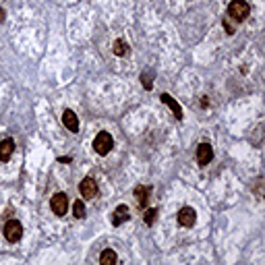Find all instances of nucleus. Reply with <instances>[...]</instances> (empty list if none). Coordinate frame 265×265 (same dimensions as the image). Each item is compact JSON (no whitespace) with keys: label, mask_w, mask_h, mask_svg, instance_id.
<instances>
[{"label":"nucleus","mask_w":265,"mask_h":265,"mask_svg":"<svg viewBox=\"0 0 265 265\" xmlns=\"http://www.w3.org/2000/svg\"><path fill=\"white\" fill-rule=\"evenodd\" d=\"M58 162H62V164H71V158H58Z\"/></svg>","instance_id":"obj_19"},{"label":"nucleus","mask_w":265,"mask_h":265,"mask_svg":"<svg viewBox=\"0 0 265 265\" xmlns=\"http://www.w3.org/2000/svg\"><path fill=\"white\" fill-rule=\"evenodd\" d=\"M127 50H129V46L124 44L122 40H118V42H114V46H112V52L116 54V56H124L127 54Z\"/></svg>","instance_id":"obj_14"},{"label":"nucleus","mask_w":265,"mask_h":265,"mask_svg":"<svg viewBox=\"0 0 265 265\" xmlns=\"http://www.w3.org/2000/svg\"><path fill=\"white\" fill-rule=\"evenodd\" d=\"M112 145H114V139H112L110 132H106V131H102L96 139H93V149H96V153H99V155H106L112 149Z\"/></svg>","instance_id":"obj_2"},{"label":"nucleus","mask_w":265,"mask_h":265,"mask_svg":"<svg viewBox=\"0 0 265 265\" xmlns=\"http://www.w3.org/2000/svg\"><path fill=\"white\" fill-rule=\"evenodd\" d=\"M4 15H6L4 9H0V21H4Z\"/></svg>","instance_id":"obj_20"},{"label":"nucleus","mask_w":265,"mask_h":265,"mask_svg":"<svg viewBox=\"0 0 265 265\" xmlns=\"http://www.w3.org/2000/svg\"><path fill=\"white\" fill-rule=\"evenodd\" d=\"M141 81H143V87L145 89H151L153 87V83H151V79H147V75H141Z\"/></svg>","instance_id":"obj_17"},{"label":"nucleus","mask_w":265,"mask_h":265,"mask_svg":"<svg viewBox=\"0 0 265 265\" xmlns=\"http://www.w3.org/2000/svg\"><path fill=\"white\" fill-rule=\"evenodd\" d=\"M248 13H251V9H248L245 0H232L228 4V17H232L234 21H245L248 17Z\"/></svg>","instance_id":"obj_1"},{"label":"nucleus","mask_w":265,"mask_h":265,"mask_svg":"<svg viewBox=\"0 0 265 265\" xmlns=\"http://www.w3.org/2000/svg\"><path fill=\"white\" fill-rule=\"evenodd\" d=\"M62 124H65L71 132L79 131V120H77V116H75L73 110H65V114H62Z\"/></svg>","instance_id":"obj_8"},{"label":"nucleus","mask_w":265,"mask_h":265,"mask_svg":"<svg viewBox=\"0 0 265 265\" xmlns=\"http://www.w3.org/2000/svg\"><path fill=\"white\" fill-rule=\"evenodd\" d=\"M197 222V214H195L193 207H182L181 212H178V224L184 226V228H191Z\"/></svg>","instance_id":"obj_6"},{"label":"nucleus","mask_w":265,"mask_h":265,"mask_svg":"<svg viewBox=\"0 0 265 265\" xmlns=\"http://www.w3.org/2000/svg\"><path fill=\"white\" fill-rule=\"evenodd\" d=\"M149 195H151V186H137L135 189V197H137L141 209H145L147 203H149Z\"/></svg>","instance_id":"obj_9"},{"label":"nucleus","mask_w":265,"mask_h":265,"mask_svg":"<svg viewBox=\"0 0 265 265\" xmlns=\"http://www.w3.org/2000/svg\"><path fill=\"white\" fill-rule=\"evenodd\" d=\"M73 212H75V217H85V205H83V201H77V203L73 205Z\"/></svg>","instance_id":"obj_16"},{"label":"nucleus","mask_w":265,"mask_h":265,"mask_svg":"<svg viewBox=\"0 0 265 265\" xmlns=\"http://www.w3.org/2000/svg\"><path fill=\"white\" fill-rule=\"evenodd\" d=\"M214 160V149H212V145L209 143H201L197 147V164L199 166H207L209 162Z\"/></svg>","instance_id":"obj_7"},{"label":"nucleus","mask_w":265,"mask_h":265,"mask_svg":"<svg viewBox=\"0 0 265 265\" xmlns=\"http://www.w3.org/2000/svg\"><path fill=\"white\" fill-rule=\"evenodd\" d=\"M79 193L83 199H93L98 195V182L93 181V178H83V181L79 182Z\"/></svg>","instance_id":"obj_4"},{"label":"nucleus","mask_w":265,"mask_h":265,"mask_svg":"<svg viewBox=\"0 0 265 265\" xmlns=\"http://www.w3.org/2000/svg\"><path fill=\"white\" fill-rule=\"evenodd\" d=\"M13 151H15V141H13V139H4V141H0V162H9Z\"/></svg>","instance_id":"obj_10"},{"label":"nucleus","mask_w":265,"mask_h":265,"mask_svg":"<svg viewBox=\"0 0 265 265\" xmlns=\"http://www.w3.org/2000/svg\"><path fill=\"white\" fill-rule=\"evenodd\" d=\"M129 220V207L127 205H118L114 209V214H112V224L114 226H120Z\"/></svg>","instance_id":"obj_11"},{"label":"nucleus","mask_w":265,"mask_h":265,"mask_svg":"<svg viewBox=\"0 0 265 265\" xmlns=\"http://www.w3.org/2000/svg\"><path fill=\"white\" fill-rule=\"evenodd\" d=\"M116 261H118V257H116V253L110 251V248H106L102 257H99V263L102 265H116Z\"/></svg>","instance_id":"obj_13"},{"label":"nucleus","mask_w":265,"mask_h":265,"mask_svg":"<svg viewBox=\"0 0 265 265\" xmlns=\"http://www.w3.org/2000/svg\"><path fill=\"white\" fill-rule=\"evenodd\" d=\"M50 205H52V212L56 214V215H65L66 209H68V197H66L65 193H56L52 197Z\"/></svg>","instance_id":"obj_5"},{"label":"nucleus","mask_w":265,"mask_h":265,"mask_svg":"<svg viewBox=\"0 0 265 265\" xmlns=\"http://www.w3.org/2000/svg\"><path fill=\"white\" fill-rule=\"evenodd\" d=\"M162 102H164V104H168L170 108H172V112H174V116H176L178 120H182V108L178 106V102H176V99H174L172 96H168V93H162Z\"/></svg>","instance_id":"obj_12"},{"label":"nucleus","mask_w":265,"mask_h":265,"mask_svg":"<svg viewBox=\"0 0 265 265\" xmlns=\"http://www.w3.org/2000/svg\"><path fill=\"white\" fill-rule=\"evenodd\" d=\"M4 236L9 243H17V240H21L23 236V226L19 220H9L4 224Z\"/></svg>","instance_id":"obj_3"},{"label":"nucleus","mask_w":265,"mask_h":265,"mask_svg":"<svg viewBox=\"0 0 265 265\" xmlns=\"http://www.w3.org/2000/svg\"><path fill=\"white\" fill-rule=\"evenodd\" d=\"M155 215H158V209H147V212H145V215H143V222L147 224V226H151L153 222H155Z\"/></svg>","instance_id":"obj_15"},{"label":"nucleus","mask_w":265,"mask_h":265,"mask_svg":"<svg viewBox=\"0 0 265 265\" xmlns=\"http://www.w3.org/2000/svg\"><path fill=\"white\" fill-rule=\"evenodd\" d=\"M224 27H226V31H228V33H234V27H232L230 23H228V19H224Z\"/></svg>","instance_id":"obj_18"}]
</instances>
